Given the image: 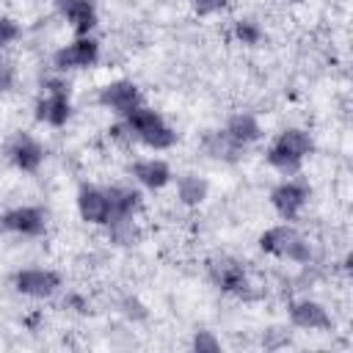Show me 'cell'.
<instances>
[{
  "label": "cell",
  "instance_id": "obj_1",
  "mask_svg": "<svg viewBox=\"0 0 353 353\" xmlns=\"http://www.w3.org/2000/svg\"><path fill=\"white\" fill-rule=\"evenodd\" d=\"M314 152V138L303 127H284L276 132V138L265 149V160L273 171L281 176H298L306 157Z\"/></svg>",
  "mask_w": 353,
  "mask_h": 353
},
{
  "label": "cell",
  "instance_id": "obj_2",
  "mask_svg": "<svg viewBox=\"0 0 353 353\" xmlns=\"http://www.w3.org/2000/svg\"><path fill=\"white\" fill-rule=\"evenodd\" d=\"M256 245L268 256L287 259V262H295V265H306L312 259V243H309V237L298 226H292V221L268 226L256 237Z\"/></svg>",
  "mask_w": 353,
  "mask_h": 353
},
{
  "label": "cell",
  "instance_id": "obj_3",
  "mask_svg": "<svg viewBox=\"0 0 353 353\" xmlns=\"http://www.w3.org/2000/svg\"><path fill=\"white\" fill-rule=\"evenodd\" d=\"M124 124L130 127L132 141H138L141 146H146L152 152H165L179 141L176 130L163 119V113H157L149 105H138L135 110H130L124 116Z\"/></svg>",
  "mask_w": 353,
  "mask_h": 353
},
{
  "label": "cell",
  "instance_id": "obj_4",
  "mask_svg": "<svg viewBox=\"0 0 353 353\" xmlns=\"http://www.w3.org/2000/svg\"><path fill=\"white\" fill-rule=\"evenodd\" d=\"M44 94L36 102V121L47 124V127H66L72 119V97H69V85L63 80H47L44 83Z\"/></svg>",
  "mask_w": 353,
  "mask_h": 353
},
{
  "label": "cell",
  "instance_id": "obj_5",
  "mask_svg": "<svg viewBox=\"0 0 353 353\" xmlns=\"http://www.w3.org/2000/svg\"><path fill=\"white\" fill-rule=\"evenodd\" d=\"M102 55V44L88 33V36H74L72 41H66L63 47H58L52 52V66L55 72H80V69H91L99 63Z\"/></svg>",
  "mask_w": 353,
  "mask_h": 353
},
{
  "label": "cell",
  "instance_id": "obj_6",
  "mask_svg": "<svg viewBox=\"0 0 353 353\" xmlns=\"http://www.w3.org/2000/svg\"><path fill=\"white\" fill-rule=\"evenodd\" d=\"M268 199L281 221H295L306 210V204L312 199V188L298 176H284L279 185H273Z\"/></svg>",
  "mask_w": 353,
  "mask_h": 353
},
{
  "label": "cell",
  "instance_id": "obj_7",
  "mask_svg": "<svg viewBox=\"0 0 353 353\" xmlns=\"http://www.w3.org/2000/svg\"><path fill=\"white\" fill-rule=\"evenodd\" d=\"M11 287L33 301H47L61 290V273L52 268H19L11 276Z\"/></svg>",
  "mask_w": 353,
  "mask_h": 353
},
{
  "label": "cell",
  "instance_id": "obj_8",
  "mask_svg": "<svg viewBox=\"0 0 353 353\" xmlns=\"http://www.w3.org/2000/svg\"><path fill=\"white\" fill-rule=\"evenodd\" d=\"M6 157H8V163H11L17 171H22V174H36V171L44 165L47 149H44V143H41L36 135L19 130V132H14V135L6 141Z\"/></svg>",
  "mask_w": 353,
  "mask_h": 353
},
{
  "label": "cell",
  "instance_id": "obj_9",
  "mask_svg": "<svg viewBox=\"0 0 353 353\" xmlns=\"http://www.w3.org/2000/svg\"><path fill=\"white\" fill-rule=\"evenodd\" d=\"M0 229L17 237H41L47 234V212L33 204H17L0 215Z\"/></svg>",
  "mask_w": 353,
  "mask_h": 353
},
{
  "label": "cell",
  "instance_id": "obj_10",
  "mask_svg": "<svg viewBox=\"0 0 353 353\" xmlns=\"http://www.w3.org/2000/svg\"><path fill=\"white\" fill-rule=\"evenodd\" d=\"M97 105L110 110L113 116L124 119L130 110H135L138 105H143V94L132 80H110L99 88L97 94Z\"/></svg>",
  "mask_w": 353,
  "mask_h": 353
},
{
  "label": "cell",
  "instance_id": "obj_11",
  "mask_svg": "<svg viewBox=\"0 0 353 353\" xmlns=\"http://www.w3.org/2000/svg\"><path fill=\"white\" fill-rule=\"evenodd\" d=\"M210 273V281L221 290V292H229V295H245L251 290V279H248V270L243 262H237L234 256H218L210 262L207 268Z\"/></svg>",
  "mask_w": 353,
  "mask_h": 353
},
{
  "label": "cell",
  "instance_id": "obj_12",
  "mask_svg": "<svg viewBox=\"0 0 353 353\" xmlns=\"http://www.w3.org/2000/svg\"><path fill=\"white\" fill-rule=\"evenodd\" d=\"M74 207H77V215L83 223L88 226H108L110 223V201H108V193L105 188L99 185H80L77 188V196H74Z\"/></svg>",
  "mask_w": 353,
  "mask_h": 353
},
{
  "label": "cell",
  "instance_id": "obj_13",
  "mask_svg": "<svg viewBox=\"0 0 353 353\" xmlns=\"http://www.w3.org/2000/svg\"><path fill=\"white\" fill-rule=\"evenodd\" d=\"M287 317L301 331H331V325H334L331 312L320 301H314V298H298V301H292L287 306Z\"/></svg>",
  "mask_w": 353,
  "mask_h": 353
},
{
  "label": "cell",
  "instance_id": "obj_14",
  "mask_svg": "<svg viewBox=\"0 0 353 353\" xmlns=\"http://www.w3.org/2000/svg\"><path fill=\"white\" fill-rule=\"evenodd\" d=\"M130 176L146 190H163L174 182V168L163 157H138L130 163Z\"/></svg>",
  "mask_w": 353,
  "mask_h": 353
},
{
  "label": "cell",
  "instance_id": "obj_15",
  "mask_svg": "<svg viewBox=\"0 0 353 353\" xmlns=\"http://www.w3.org/2000/svg\"><path fill=\"white\" fill-rule=\"evenodd\" d=\"M52 6L74 36H88L99 22L94 0H52Z\"/></svg>",
  "mask_w": 353,
  "mask_h": 353
},
{
  "label": "cell",
  "instance_id": "obj_16",
  "mask_svg": "<svg viewBox=\"0 0 353 353\" xmlns=\"http://www.w3.org/2000/svg\"><path fill=\"white\" fill-rule=\"evenodd\" d=\"M237 149H245V146H251V143H256L265 132H262V124H259V119L254 116V113H245V110H240V113H232L229 116V121L223 124V130H221Z\"/></svg>",
  "mask_w": 353,
  "mask_h": 353
},
{
  "label": "cell",
  "instance_id": "obj_17",
  "mask_svg": "<svg viewBox=\"0 0 353 353\" xmlns=\"http://www.w3.org/2000/svg\"><path fill=\"white\" fill-rule=\"evenodd\" d=\"M105 193H108L110 215L113 218H135L141 212V207H143V193L138 188H132V185H121L119 182V185L105 188Z\"/></svg>",
  "mask_w": 353,
  "mask_h": 353
},
{
  "label": "cell",
  "instance_id": "obj_18",
  "mask_svg": "<svg viewBox=\"0 0 353 353\" xmlns=\"http://www.w3.org/2000/svg\"><path fill=\"white\" fill-rule=\"evenodd\" d=\"M174 182H176V199H179V204H185V207H199V204H204V199L210 196V182H207L201 174L188 171V174L174 176Z\"/></svg>",
  "mask_w": 353,
  "mask_h": 353
},
{
  "label": "cell",
  "instance_id": "obj_19",
  "mask_svg": "<svg viewBox=\"0 0 353 353\" xmlns=\"http://www.w3.org/2000/svg\"><path fill=\"white\" fill-rule=\"evenodd\" d=\"M105 229H108V234L116 245H135L138 237H141V232L135 226V218H113Z\"/></svg>",
  "mask_w": 353,
  "mask_h": 353
},
{
  "label": "cell",
  "instance_id": "obj_20",
  "mask_svg": "<svg viewBox=\"0 0 353 353\" xmlns=\"http://www.w3.org/2000/svg\"><path fill=\"white\" fill-rule=\"evenodd\" d=\"M232 36L243 44V47H256L262 39H265V30L256 19H237L234 28H232Z\"/></svg>",
  "mask_w": 353,
  "mask_h": 353
},
{
  "label": "cell",
  "instance_id": "obj_21",
  "mask_svg": "<svg viewBox=\"0 0 353 353\" xmlns=\"http://www.w3.org/2000/svg\"><path fill=\"white\" fill-rule=\"evenodd\" d=\"M19 36H22V25L14 17H0V52L11 47Z\"/></svg>",
  "mask_w": 353,
  "mask_h": 353
},
{
  "label": "cell",
  "instance_id": "obj_22",
  "mask_svg": "<svg viewBox=\"0 0 353 353\" xmlns=\"http://www.w3.org/2000/svg\"><path fill=\"white\" fill-rule=\"evenodd\" d=\"M190 347L199 353H218L221 350V339L212 331H196L190 339Z\"/></svg>",
  "mask_w": 353,
  "mask_h": 353
},
{
  "label": "cell",
  "instance_id": "obj_23",
  "mask_svg": "<svg viewBox=\"0 0 353 353\" xmlns=\"http://www.w3.org/2000/svg\"><path fill=\"white\" fill-rule=\"evenodd\" d=\"M14 83H17V66H14L11 58H6V55L0 52V94L11 91Z\"/></svg>",
  "mask_w": 353,
  "mask_h": 353
},
{
  "label": "cell",
  "instance_id": "obj_24",
  "mask_svg": "<svg viewBox=\"0 0 353 353\" xmlns=\"http://www.w3.org/2000/svg\"><path fill=\"white\" fill-rule=\"evenodd\" d=\"M232 0H190L193 11L201 14V17H210V14H221L223 8H229Z\"/></svg>",
  "mask_w": 353,
  "mask_h": 353
},
{
  "label": "cell",
  "instance_id": "obj_25",
  "mask_svg": "<svg viewBox=\"0 0 353 353\" xmlns=\"http://www.w3.org/2000/svg\"><path fill=\"white\" fill-rule=\"evenodd\" d=\"M284 3H303V0H284Z\"/></svg>",
  "mask_w": 353,
  "mask_h": 353
}]
</instances>
